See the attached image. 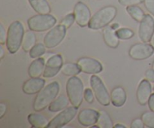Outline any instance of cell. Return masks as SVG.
Listing matches in <instances>:
<instances>
[{"label":"cell","instance_id":"83f0119b","mask_svg":"<svg viewBox=\"0 0 154 128\" xmlns=\"http://www.w3.org/2000/svg\"><path fill=\"white\" fill-rule=\"evenodd\" d=\"M116 34L120 40H128L133 37L135 33L131 29L123 27V28L117 29L116 30Z\"/></svg>","mask_w":154,"mask_h":128},{"label":"cell","instance_id":"9c48e42d","mask_svg":"<svg viewBox=\"0 0 154 128\" xmlns=\"http://www.w3.org/2000/svg\"><path fill=\"white\" fill-rule=\"evenodd\" d=\"M154 53V48L151 44L147 42L137 43L132 45L129 51V55L135 60H143L148 59Z\"/></svg>","mask_w":154,"mask_h":128},{"label":"cell","instance_id":"8fae6325","mask_svg":"<svg viewBox=\"0 0 154 128\" xmlns=\"http://www.w3.org/2000/svg\"><path fill=\"white\" fill-rule=\"evenodd\" d=\"M75 22L81 27L88 26L91 19V11L88 6L82 2H78L74 8Z\"/></svg>","mask_w":154,"mask_h":128},{"label":"cell","instance_id":"b9f144b4","mask_svg":"<svg viewBox=\"0 0 154 128\" xmlns=\"http://www.w3.org/2000/svg\"><path fill=\"white\" fill-rule=\"evenodd\" d=\"M152 68H153V69H154V61H153V64H152Z\"/></svg>","mask_w":154,"mask_h":128},{"label":"cell","instance_id":"2e32d148","mask_svg":"<svg viewBox=\"0 0 154 128\" xmlns=\"http://www.w3.org/2000/svg\"><path fill=\"white\" fill-rule=\"evenodd\" d=\"M45 81L43 78H31L23 84V91L27 95H33L38 93L45 87Z\"/></svg>","mask_w":154,"mask_h":128},{"label":"cell","instance_id":"f1b7e54d","mask_svg":"<svg viewBox=\"0 0 154 128\" xmlns=\"http://www.w3.org/2000/svg\"><path fill=\"white\" fill-rule=\"evenodd\" d=\"M141 118L147 127L154 128V111H145L141 114Z\"/></svg>","mask_w":154,"mask_h":128},{"label":"cell","instance_id":"d6a6232c","mask_svg":"<svg viewBox=\"0 0 154 128\" xmlns=\"http://www.w3.org/2000/svg\"><path fill=\"white\" fill-rule=\"evenodd\" d=\"M144 3L147 11L154 17V0H144Z\"/></svg>","mask_w":154,"mask_h":128},{"label":"cell","instance_id":"e0dca14e","mask_svg":"<svg viewBox=\"0 0 154 128\" xmlns=\"http://www.w3.org/2000/svg\"><path fill=\"white\" fill-rule=\"evenodd\" d=\"M111 102L114 106L122 107L126 102L127 95L124 88L120 86L116 87L111 90Z\"/></svg>","mask_w":154,"mask_h":128},{"label":"cell","instance_id":"d6986e66","mask_svg":"<svg viewBox=\"0 0 154 128\" xmlns=\"http://www.w3.org/2000/svg\"><path fill=\"white\" fill-rule=\"evenodd\" d=\"M45 68V59L42 57L36 58L29 66L28 74L31 78H39L44 73Z\"/></svg>","mask_w":154,"mask_h":128},{"label":"cell","instance_id":"7402d4cb","mask_svg":"<svg viewBox=\"0 0 154 128\" xmlns=\"http://www.w3.org/2000/svg\"><path fill=\"white\" fill-rule=\"evenodd\" d=\"M35 11L40 14H46L51 12V6L47 0H28Z\"/></svg>","mask_w":154,"mask_h":128},{"label":"cell","instance_id":"44dd1931","mask_svg":"<svg viewBox=\"0 0 154 128\" xmlns=\"http://www.w3.org/2000/svg\"><path fill=\"white\" fill-rule=\"evenodd\" d=\"M69 102L70 101H69L68 96H65V95H61L51 102V105L48 106V109L51 112H57V111H62V110L67 108Z\"/></svg>","mask_w":154,"mask_h":128},{"label":"cell","instance_id":"6da1fadb","mask_svg":"<svg viewBox=\"0 0 154 128\" xmlns=\"http://www.w3.org/2000/svg\"><path fill=\"white\" fill-rule=\"evenodd\" d=\"M60 88V84L56 81L44 87L35 98L33 102L34 111H41L49 106L58 95Z\"/></svg>","mask_w":154,"mask_h":128},{"label":"cell","instance_id":"7c38bea8","mask_svg":"<svg viewBox=\"0 0 154 128\" xmlns=\"http://www.w3.org/2000/svg\"><path fill=\"white\" fill-rule=\"evenodd\" d=\"M81 72L87 74L96 75L103 70V66L99 61L91 57H81L77 61Z\"/></svg>","mask_w":154,"mask_h":128},{"label":"cell","instance_id":"836d02e7","mask_svg":"<svg viewBox=\"0 0 154 128\" xmlns=\"http://www.w3.org/2000/svg\"><path fill=\"white\" fill-rule=\"evenodd\" d=\"M7 41V34H6L5 29L2 23H0V43L1 45H4Z\"/></svg>","mask_w":154,"mask_h":128},{"label":"cell","instance_id":"4fadbf2b","mask_svg":"<svg viewBox=\"0 0 154 128\" xmlns=\"http://www.w3.org/2000/svg\"><path fill=\"white\" fill-rule=\"evenodd\" d=\"M63 65V57L60 54H56L52 56L48 59L47 63H45V71H44L43 76L45 78H51L56 76L62 69Z\"/></svg>","mask_w":154,"mask_h":128},{"label":"cell","instance_id":"cb8c5ba5","mask_svg":"<svg viewBox=\"0 0 154 128\" xmlns=\"http://www.w3.org/2000/svg\"><path fill=\"white\" fill-rule=\"evenodd\" d=\"M81 72L78 63H66L63 65L61 72L66 76H75Z\"/></svg>","mask_w":154,"mask_h":128},{"label":"cell","instance_id":"ba28073f","mask_svg":"<svg viewBox=\"0 0 154 128\" xmlns=\"http://www.w3.org/2000/svg\"><path fill=\"white\" fill-rule=\"evenodd\" d=\"M78 112V108L75 106L67 107L62 110L57 116L54 117L48 123L47 128H60L66 126L72 121L76 116Z\"/></svg>","mask_w":154,"mask_h":128},{"label":"cell","instance_id":"ffe728a7","mask_svg":"<svg viewBox=\"0 0 154 128\" xmlns=\"http://www.w3.org/2000/svg\"><path fill=\"white\" fill-rule=\"evenodd\" d=\"M29 123L32 127L35 128H45L47 127L50 121L45 116L38 113H32L27 117Z\"/></svg>","mask_w":154,"mask_h":128},{"label":"cell","instance_id":"7a4b0ae2","mask_svg":"<svg viewBox=\"0 0 154 128\" xmlns=\"http://www.w3.org/2000/svg\"><path fill=\"white\" fill-rule=\"evenodd\" d=\"M117 14V9L116 7L112 5L105 6L94 14L90 19L88 27L93 30L105 28L115 18Z\"/></svg>","mask_w":154,"mask_h":128},{"label":"cell","instance_id":"d590c367","mask_svg":"<svg viewBox=\"0 0 154 128\" xmlns=\"http://www.w3.org/2000/svg\"><path fill=\"white\" fill-rule=\"evenodd\" d=\"M145 78L150 83H154V69H147L145 72Z\"/></svg>","mask_w":154,"mask_h":128},{"label":"cell","instance_id":"52a82bcc","mask_svg":"<svg viewBox=\"0 0 154 128\" xmlns=\"http://www.w3.org/2000/svg\"><path fill=\"white\" fill-rule=\"evenodd\" d=\"M67 29L62 24H58L48 31L44 38V44L48 49L58 46L66 37Z\"/></svg>","mask_w":154,"mask_h":128},{"label":"cell","instance_id":"e575fe53","mask_svg":"<svg viewBox=\"0 0 154 128\" xmlns=\"http://www.w3.org/2000/svg\"><path fill=\"white\" fill-rule=\"evenodd\" d=\"M144 123L143 122L142 119L141 118H136L135 120H132L131 123V128H144Z\"/></svg>","mask_w":154,"mask_h":128},{"label":"cell","instance_id":"74e56055","mask_svg":"<svg viewBox=\"0 0 154 128\" xmlns=\"http://www.w3.org/2000/svg\"><path fill=\"white\" fill-rule=\"evenodd\" d=\"M147 104H148V107L150 111H154V93H152L151 94Z\"/></svg>","mask_w":154,"mask_h":128},{"label":"cell","instance_id":"f546056e","mask_svg":"<svg viewBox=\"0 0 154 128\" xmlns=\"http://www.w3.org/2000/svg\"><path fill=\"white\" fill-rule=\"evenodd\" d=\"M75 22V14H74L73 13V14H69L66 15L64 18L62 19V20L60 21V23L64 26L66 29H69L73 25V23Z\"/></svg>","mask_w":154,"mask_h":128},{"label":"cell","instance_id":"4316f807","mask_svg":"<svg viewBox=\"0 0 154 128\" xmlns=\"http://www.w3.org/2000/svg\"><path fill=\"white\" fill-rule=\"evenodd\" d=\"M45 44H42V43H38L35 44L34 46L32 47L29 53V57L33 59H36V58H38L40 57L41 56L43 55L45 53Z\"/></svg>","mask_w":154,"mask_h":128},{"label":"cell","instance_id":"d4e9b609","mask_svg":"<svg viewBox=\"0 0 154 128\" xmlns=\"http://www.w3.org/2000/svg\"><path fill=\"white\" fill-rule=\"evenodd\" d=\"M126 11L131 17L137 22H141L145 16L144 11L138 5H129L126 7Z\"/></svg>","mask_w":154,"mask_h":128},{"label":"cell","instance_id":"ab89813d","mask_svg":"<svg viewBox=\"0 0 154 128\" xmlns=\"http://www.w3.org/2000/svg\"><path fill=\"white\" fill-rule=\"evenodd\" d=\"M114 127H115V128H126V126H125V125H123V123H116L115 125H114Z\"/></svg>","mask_w":154,"mask_h":128},{"label":"cell","instance_id":"5bb4252c","mask_svg":"<svg viewBox=\"0 0 154 128\" xmlns=\"http://www.w3.org/2000/svg\"><path fill=\"white\" fill-rule=\"evenodd\" d=\"M99 111L92 108H84L81 110L78 116V120L84 126H92L96 124L99 120Z\"/></svg>","mask_w":154,"mask_h":128},{"label":"cell","instance_id":"60d3db41","mask_svg":"<svg viewBox=\"0 0 154 128\" xmlns=\"http://www.w3.org/2000/svg\"><path fill=\"white\" fill-rule=\"evenodd\" d=\"M150 44H151L152 46H153V48H154V33H153V37H152L151 40H150Z\"/></svg>","mask_w":154,"mask_h":128},{"label":"cell","instance_id":"277c9868","mask_svg":"<svg viewBox=\"0 0 154 128\" xmlns=\"http://www.w3.org/2000/svg\"><path fill=\"white\" fill-rule=\"evenodd\" d=\"M66 90L72 105L79 108L83 102L84 93V85L81 78L76 75L71 76L66 82Z\"/></svg>","mask_w":154,"mask_h":128},{"label":"cell","instance_id":"484cf974","mask_svg":"<svg viewBox=\"0 0 154 128\" xmlns=\"http://www.w3.org/2000/svg\"><path fill=\"white\" fill-rule=\"evenodd\" d=\"M97 124L101 128H112L114 127V123L109 114H108L105 110L99 111V120H98Z\"/></svg>","mask_w":154,"mask_h":128},{"label":"cell","instance_id":"1f68e13d","mask_svg":"<svg viewBox=\"0 0 154 128\" xmlns=\"http://www.w3.org/2000/svg\"><path fill=\"white\" fill-rule=\"evenodd\" d=\"M119 3L123 6L129 5H137L138 4L144 2V0H118Z\"/></svg>","mask_w":154,"mask_h":128},{"label":"cell","instance_id":"3957f363","mask_svg":"<svg viewBox=\"0 0 154 128\" xmlns=\"http://www.w3.org/2000/svg\"><path fill=\"white\" fill-rule=\"evenodd\" d=\"M24 27L19 20L12 22L9 26L7 32L6 46L10 54H15L22 45L24 36Z\"/></svg>","mask_w":154,"mask_h":128},{"label":"cell","instance_id":"8d00e7d4","mask_svg":"<svg viewBox=\"0 0 154 128\" xmlns=\"http://www.w3.org/2000/svg\"><path fill=\"white\" fill-rule=\"evenodd\" d=\"M7 111V105L4 102L0 103V118H2Z\"/></svg>","mask_w":154,"mask_h":128},{"label":"cell","instance_id":"5b68a950","mask_svg":"<svg viewBox=\"0 0 154 128\" xmlns=\"http://www.w3.org/2000/svg\"><path fill=\"white\" fill-rule=\"evenodd\" d=\"M57 23V19L54 16L46 14L35 15L29 18L27 24L30 30L34 32H45L53 28Z\"/></svg>","mask_w":154,"mask_h":128},{"label":"cell","instance_id":"8992f818","mask_svg":"<svg viewBox=\"0 0 154 128\" xmlns=\"http://www.w3.org/2000/svg\"><path fill=\"white\" fill-rule=\"evenodd\" d=\"M90 83L96 100L104 106L109 105L111 102V95L102 79L96 75H93L90 78Z\"/></svg>","mask_w":154,"mask_h":128},{"label":"cell","instance_id":"ac0fdd59","mask_svg":"<svg viewBox=\"0 0 154 128\" xmlns=\"http://www.w3.org/2000/svg\"><path fill=\"white\" fill-rule=\"evenodd\" d=\"M102 36L105 43L111 48H117L119 45V40L116 34V30L111 26H107L102 31Z\"/></svg>","mask_w":154,"mask_h":128},{"label":"cell","instance_id":"603a6c76","mask_svg":"<svg viewBox=\"0 0 154 128\" xmlns=\"http://www.w3.org/2000/svg\"><path fill=\"white\" fill-rule=\"evenodd\" d=\"M36 36L34 31L29 30L26 32L22 42V48L25 52H29L32 47L35 45Z\"/></svg>","mask_w":154,"mask_h":128},{"label":"cell","instance_id":"f35d334b","mask_svg":"<svg viewBox=\"0 0 154 128\" xmlns=\"http://www.w3.org/2000/svg\"><path fill=\"white\" fill-rule=\"evenodd\" d=\"M4 56H5L4 48H3V45H1V46H0V58L3 59Z\"/></svg>","mask_w":154,"mask_h":128},{"label":"cell","instance_id":"30bf717a","mask_svg":"<svg viewBox=\"0 0 154 128\" xmlns=\"http://www.w3.org/2000/svg\"><path fill=\"white\" fill-rule=\"evenodd\" d=\"M154 33V20L150 14H145L140 22L138 28V36L143 42H149Z\"/></svg>","mask_w":154,"mask_h":128},{"label":"cell","instance_id":"4dcf8cb0","mask_svg":"<svg viewBox=\"0 0 154 128\" xmlns=\"http://www.w3.org/2000/svg\"><path fill=\"white\" fill-rule=\"evenodd\" d=\"M94 93H93L92 88H86L84 90V98L87 102L90 104L93 103L94 101Z\"/></svg>","mask_w":154,"mask_h":128},{"label":"cell","instance_id":"9a60e30c","mask_svg":"<svg viewBox=\"0 0 154 128\" xmlns=\"http://www.w3.org/2000/svg\"><path fill=\"white\" fill-rule=\"evenodd\" d=\"M152 94L151 84L147 79H143L140 82L136 92V98L138 102L141 105H145L148 102Z\"/></svg>","mask_w":154,"mask_h":128}]
</instances>
